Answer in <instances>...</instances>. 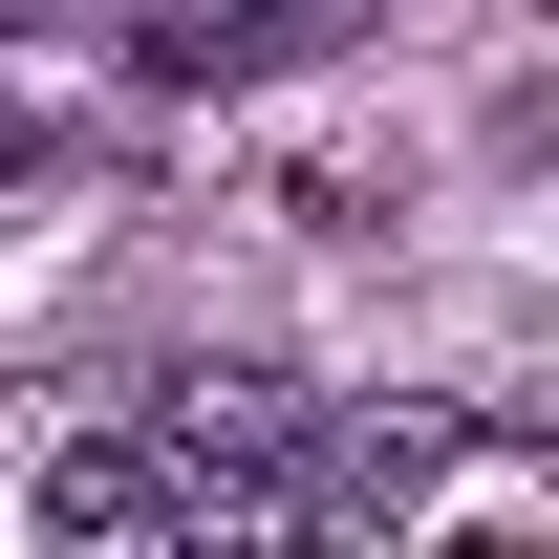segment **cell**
<instances>
[{
    "label": "cell",
    "instance_id": "1",
    "mask_svg": "<svg viewBox=\"0 0 559 559\" xmlns=\"http://www.w3.org/2000/svg\"><path fill=\"white\" fill-rule=\"evenodd\" d=\"M0 44H66V0H0Z\"/></svg>",
    "mask_w": 559,
    "mask_h": 559
},
{
    "label": "cell",
    "instance_id": "2",
    "mask_svg": "<svg viewBox=\"0 0 559 559\" xmlns=\"http://www.w3.org/2000/svg\"><path fill=\"white\" fill-rule=\"evenodd\" d=\"M0 173H44V108H0Z\"/></svg>",
    "mask_w": 559,
    "mask_h": 559
},
{
    "label": "cell",
    "instance_id": "3",
    "mask_svg": "<svg viewBox=\"0 0 559 559\" xmlns=\"http://www.w3.org/2000/svg\"><path fill=\"white\" fill-rule=\"evenodd\" d=\"M280 22H345V0H280Z\"/></svg>",
    "mask_w": 559,
    "mask_h": 559
}]
</instances>
